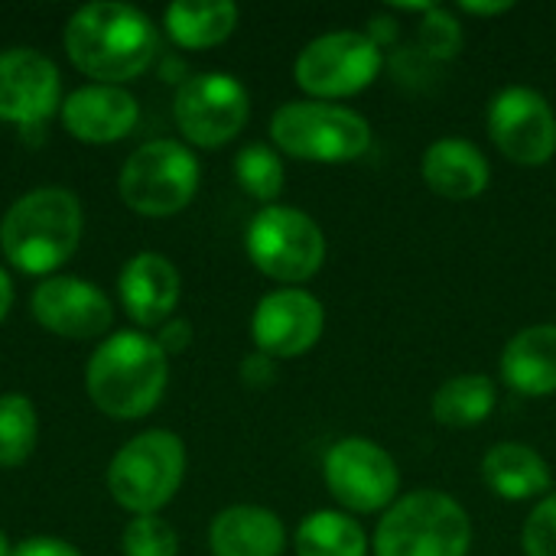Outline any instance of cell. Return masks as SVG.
Returning a JSON list of instances; mask_svg holds the SVG:
<instances>
[{"mask_svg": "<svg viewBox=\"0 0 556 556\" xmlns=\"http://www.w3.org/2000/svg\"><path fill=\"white\" fill-rule=\"evenodd\" d=\"M62 42L68 62L81 75L94 78V85H124L153 65L160 52V29L130 3L98 0L68 16Z\"/></svg>", "mask_w": 556, "mask_h": 556, "instance_id": "6da1fadb", "label": "cell"}, {"mask_svg": "<svg viewBox=\"0 0 556 556\" xmlns=\"http://www.w3.org/2000/svg\"><path fill=\"white\" fill-rule=\"evenodd\" d=\"M365 33H368V39H371L378 49H384V46L397 42V23H394L391 16H371Z\"/></svg>", "mask_w": 556, "mask_h": 556, "instance_id": "d6a6232c", "label": "cell"}, {"mask_svg": "<svg viewBox=\"0 0 556 556\" xmlns=\"http://www.w3.org/2000/svg\"><path fill=\"white\" fill-rule=\"evenodd\" d=\"M384 68V52L358 29H332L303 46L293 62L296 85L313 101H339L365 91Z\"/></svg>", "mask_w": 556, "mask_h": 556, "instance_id": "9c48e42d", "label": "cell"}, {"mask_svg": "<svg viewBox=\"0 0 556 556\" xmlns=\"http://www.w3.org/2000/svg\"><path fill=\"white\" fill-rule=\"evenodd\" d=\"M329 495L352 515H375L397 502L401 469L394 456L368 437H342L323 456Z\"/></svg>", "mask_w": 556, "mask_h": 556, "instance_id": "30bf717a", "label": "cell"}, {"mask_svg": "<svg viewBox=\"0 0 556 556\" xmlns=\"http://www.w3.org/2000/svg\"><path fill=\"white\" fill-rule=\"evenodd\" d=\"M212 556H280L287 551L283 521L261 505H231L212 518Z\"/></svg>", "mask_w": 556, "mask_h": 556, "instance_id": "d6986e66", "label": "cell"}, {"mask_svg": "<svg viewBox=\"0 0 556 556\" xmlns=\"http://www.w3.org/2000/svg\"><path fill=\"white\" fill-rule=\"evenodd\" d=\"M62 108V75L49 55L29 46L0 52V121L36 130Z\"/></svg>", "mask_w": 556, "mask_h": 556, "instance_id": "5bb4252c", "label": "cell"}, {"mask_svg": "<svg viewBox=\"0 0 556 556\" xmlns=\"http://www.w3.org/2000/svg\"><path fill=\"white\" fill-rule=\"evenodd\" d=\"M156 345L166 352V355H179L192 345V323L182 319V316H173L160 326L156 332Z\"/></svg>", "mask_w": 556, "mask_h": 556, "instance_id": "4dcf8cb0", "label": "cell"}, {"mask_svg": "<svg viewBox=\"0 0 556 556\" xmlns=\"http://www.w3.org/2000/svg\"><path fill=\"white\" fill-rule=\"evenodd\" d=\"M235 179L251 199H257L264 205H277V195L283 192L287 169H283L280 153L270 143H248L235 156Z\"/></svg>", "mask_w": 556, "mask_h": 556, "instance_id": "484cf974", "label": "cell"}, {"mask_svg": "<svg viewBox=\"0 0 556 556\" xmlns=\"http://www.w3.org/2000/svg\"><path fill=\"white\" fill-rule=\"evenodd\" d=\"M270 140L277 153L303 163H352L371 150V124L336 101H287L270 117Z\"/></svg>", "mask_w": 556, "mask_h": 556, "instance_id": "277c9868", "label": "cell"}, {"mask_svg": "<svg viewBox=\"0 0 556 556\" xmlns=\"http://www.w3.org/2000/svg\"><path fill=\"white\" fill-rule=\"evenodd\" d=\"M525 556H556V495H547L534 505L521 531Z\"/></svg>", "mask_w": 556, "mask_h": 556, "instance_id": "f1b7e54d", "label": "cell"}, {"mask_svg": "<svg viewBox=\"0 0 556 556\" xmlns=\"http://www.w3.org/2000/svg\"><path fill=\"white\" fill-rule=\"evenodd\" d=\"M173 117L192 147L215 150L244 130L251 98L248 88L228 72H195L176 88Z\"/></svg>", "mask_w": 556, "mask_h": 556, "instance_id": "8fae6325", "label": "cell"}, {"mask_svg": "<svg viewBox=\"0 0 556 556\" xmlns=\"http://www.w3.org/2000/svg\"><path fill=\"white\" fill-rule=\"evenodd\" d=\"M0 556H13V547H10V541H7L3 531H0Z\"/></svg>", "mask_w": 556, "mask_h": 556, "instance_id": "d590c367", "label": "cell"}, {"mask_svg": "<svg viewBox=\"0 0 556 556\" xmlns=\"http://www.w3.org/2000/svg\"><path fill=\"white\" fill-rule=\"evenodd\" d=\"M502 381L521 397L556 394V323L521 329L502 352Z\"/></svg>", "mask_w": 556, "mask_h": 556, "instance_id": "ffe728a7", "label": "cell"}, {"mask_svg": "<svg viewBox=\"0 0 556 556\" xmlns=\"http://www.w3.org/2000/svg\"><path fill=\"white\" fill-rule=\"evenodd\" d=\"M81 202L62 186L23 192L0 218L3 257L29 277H55L81 241Z\"/></svg>", "mask_w": 556, "mask_h": 556, "instance_id": "3957f363", "label": "cell"}, {"mask_svg": "<svg viewBox=\"0 0 556 556\" xmlns=\"http://www.w3.org/2000/svg\"><path fill=\"white\" fill-rule=\"evenodd\" d=\"M244 251L264 277L300 287L326 264V235L303 208L264 205L248 222Z\"/></svg>", "mask_w": 556, "mask_h": 556, "instance_id": "ba28073f", "label": "cell"}, {"mask_svg": "<svg viewBox=\"0 0 556 556\" xmlns=\"http://www.w3.org/2000/svg\"><path fill=\"white\" fill-rule=\"evenodd\" d=\"M202 166L179 140H150L137 147L117 176L121 202L143 218L179 215L199 192Z\"/></svg>", "mask_w": 556, "mask_h": 556, "instance_id": "52a82bcc", "label": "cell"}, {"mask_svg": "<svg viewBox=\"0 0 556 556\" xmlns=\"http://www.w3.org/2000/svg\"><path fill=\"white\" fill-rule=\"evenodd\" d=\"M511 7H515L511 0H463L459 3V10L472 16H498V13H508Z\"/></svg>", "mask_w": 556, "mask_h": 556, "instance_id": "836d02e7", "label": "cell"}, {"mask_svg": "<svg viewBox=\"0 0 556 556\" xmlns=\"http://www.w3.org/2000/svg\"><path fill=\"white\" fill-rule=\"evenodd\" d=\"M489 137L518 166H544L556 153V114L528 85L502 88L489 104Z\"/></svg>", "mask_w": 556, "mask_h": 556, "instance_id": "7c38bea8", "label": "cell"}, {"mask_svg": "<svg viewBox=\"0 0 556 556\" xmlns=\"http://www.w3.org/2000/svg\"><path fill=\"white\" fill-rule=\"evenodd\" d=\"M169 355L153 336L121 329L108 336L88 358L85 391L91 404L111 420H140L166 394Z\"/></svg>", "mask_w": 556, "mask_h": 556, "instance_id": "7a4b0ae2", "label": "cell"}, {"mask_svg": "<svg viewBox=\"0 0 556 556\" xmlns=\"http://www.w3.org/2000/svg\"><path fill=\"white\" fill-rule=\"evenodd\" d=\"M39 440V417L26 394L0 397V469L23 466Z\"/></svg>", "mask_w": 556, "mask_h": 556, "instance_id": "d4e9b609", "label": "cell"}, {"mask_svg": "<svg viewBox=\"0 0 556 556\" xmlns=\"http://www.w3.org/2000/svg\"><path fill=\"white\" fill-rule=\"evenodd\" d=\"M296 556H368V534L349 511H313L293 538Z\"/></svg>", "mask_w": 556, "mask_h": 556, "instance_id": "cb8c5ba5", "label": "cell"}, {"mask_svg": "<svg viewBox=\"0 0 556 556\" xmlns=\"http://www.w3.org/2000/svg\"><path fill=\"white\" fill-rule=\"evenodd\" d=\"M371 547L375 556H469L472 521L453 495L420 489L384 511Z\"/></svg>", "mask_w": 556, "mask_h": 556, "instance_id": "5b68a950", "label": "cell"}, {"mask_svg": "<svg viewBox=\"0 0 556 556\" xmlns=\"http://www.w3.org/2000/svg\"><path fill=\"white\" fill-rule=\"evenodd\" d=\"M13 556H81V551H75L68 541L59 538H29L13 547Z\"/></svg>", "mask_w": 556, "mask_h": 556, "instance_id": "1f68e13d", "label": "cell"}, {"mask_svg": "<svg viewBox=\"0 0 556 556\" xmlns=\"http://www.w3.org/2000/svg\"><path fill=\"white\" fill-rule=\"evenodd\" d=\"M121 551L124 556H179V534L160 515H140L127 521Z\"/></svg>", "mask_w": 556, "mask_h": 556, "instance_id": "83f0119b", "label": "cell"}, {"mask_svg": "<svg viewBox=\"0 0 556 556\" xmlns=\"http://www.w3.org/2000/svg\"><path fill=\"white\" fill-rule=\"evenodd\" d=\"M10 306H13V280H10V274L0 267V323L7 319Z\"/></svg>", "mask_w": 556, "mask_h": 556, "instance_id": "e575fe53", "label": "cell"}, {"mask_svg": "<svg viewBox=\"0 0 556 556\" xmlns=\"http://www.w3.org/2000/svg\"><path fill=\"white\" fill-rule=\"evenodd\" d=\"M326 329V306L303 287H280L261 296L251 316V339L257 352L280 358L306 355Z\"/></svg>", "mask_w": 556, "mask_h": 556, "instance_id": "4fadbf2b", "label": "cell"}, {"mask_svg": "<svg viewBox=\"0 0 556 556\" xmlns=\"http://www.w3.org/2000/svg\"><path fill=\"white\" fill-rule=\"evenodd\" d=\"M420 176L430 192L453 199V202H466L489 189L492 166L476 143H469L463 137H443L424 150Z\"/></svg>", "mask_w": 556, "mask_h": 556, "instance_id": "ac0fdd59", "label": "cell"}, {"mask_svg": "<svg viewBox=\"0 0 556 556\" xmlns=\"http://www.w3.org/2000/svg\"><path fill=\"white\" fill-rule=\"evenodd\" d=\"M163 26L179 49H212L235 33L238 7L231 0H176L166 7Z\"/></svg>", "mask_w": 556, "mask_h": 556, "instance_id": "7402d4cb", "label": "cell"}, {"mask_svg": "<svg viewBox=\"0 0 556 556\" xmlns=\"http://www.w3.org/2000/svg\"><path fill=\"white\" fill-rule=\"evenodd\" d=\"M62 127L81 143H117L140 121L137 98L121 85H81L62 98Z\"/></svg>", "mask_w": 556, "mask_h": 556, "instance_id": "2e32d148", "label": "cell"}, {"mask_svg": "<svg viewBox=\"0 0 556 556\" xmlns=\"http://www.w3.org/2000/svg\"><path fill=\"white\" fill-rule=\"evenodd\" d=\"M482 479L505 502L547 498L554 485L547 459L525 443H495L482 456Z\"/></svg>", "mask_w": 556, "mask_h": 556, "instance_id": "44dd1931", "label": "cell"}, {"mask_svg": "<svg viewBox=\"0 0 556 556\" xmlns=\"http://www.w3.org/2000/svg\"><path fill=\"white\" fill-rule=\"evenodd\" d=\"M117 293H121L127 316L140 329H153L173 319L179 296H182V280H179L176 264L166 254L140 251L121 267Z\"/></svg>", "mask_w": 556, "mask_h": 556, "instance_id": "e0dca14e", "label": "cell"}, {"mask_svg": "<svg viewBox=\"0 0 556 556\" xmlns=\"http://www.w3.org/2000/svg\"><path fill=\"white\" fill-rule=\"evenodd\" d=\"M33 319L59 339H98L114 323V306L85 277H46L29 296Z\"/></svg>", "mask_w": 556, "mask_h": 556, "instance_id": "9a60e30c", "label": "cell"}, {"mask_svg": "<svg viewBox=\"0 0 556 556\" xmlns=\"http://www.w3.org/2000/svg\"><path fill=\"white\" fill-rule=\"evenodd\" d=\"M186 479V446L173 430H143L127 440L108 466L111 498L130 511L156 515L166 508Z\"/></svg>", "mask_w": 556, "mask_h": 556, "instance_id": "8992f818", "label": "cell"}, {"mask_svg": "<svg viewBox=\"0 0 556 556\" xmlns=\"http://www.w3.org/2000/svg\"><path fill=\"white\" fill-rule=\"evenodd\" d=\"M498 388L489 375H456L443 381L433 394V420L450 430H469L495 414Z\"/></svg>", "mask_w": 556, "mask_h": 556, "instance_id": "603a6c76", "label": "cell"}, {"mask_svg": "<svg viewBox=\"0 0 556 556\" xmlns=\"http://www.w3.org/2000/svg\"><path fill=\"white\" fill-rule=\"evenodd\" d=\"M241 381L254 391H264L277 381V362L264 352H254L241 362Z\"/></svg>", "mask_w": 556, "mask_h": 556, "instance_id": "f546056e", "label": "cell"}, {"mask_svg": "<svg viewBox=\"0 0 556 556\" xmlns=\"http://www.w3.org/2000/svg\"><path fill=\"white\" fill-rule=\"evenodd\" d=\"M463 23L453 16V10L446 7H433L430 13L420 16L417 23V49L430 59V62H446L456 59L463 52Z\"/></svg>", "mask_w": 556, "mask_h": 556, "instance_id": "4316f807", "label": "cell"}]
</instances>
